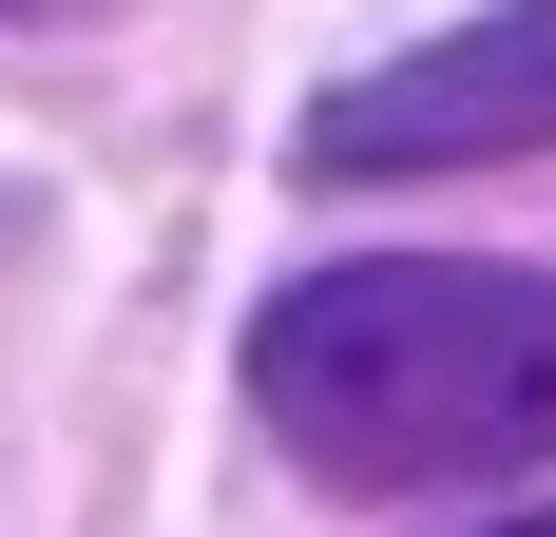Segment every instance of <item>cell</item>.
<instances>
[{"instance_id": "cell-5", "label": "cell", "mask_w": 556, "mask_h": 537, "mask_svg": "<svg viewBox=\"0 0 556 537\" xmlns=\"http://www.w3.org/2000/svg\"><path fill=\"white\" fill-rule=\"evenodd\" d=\"M518 537H556V519H518Z\"/></svg>"}, {"instance_id": "cell-2", "label": "cell", "mask_w": 556, "mask_h": 537, "mask_svg": "<svg viewBox=\"0 0 556 537\" xmlns=\"http://www.w3.org/2000/svg\"><path fill=\"white\" fill-rule=\"evenodd\" d=\"M556 135V0H500L460 39H403L307 97V173H480Z\"/></svg>"}, {"instance_id": "cell-4", "label": "cell", "mask_w": 556, "mask_h": 537, "mask_svg": "<svg viewBox=\"0 0 556 537\" xmlns=\"http://www.w3.org/2000/svg\"><path fill=\"white\" fill-rule=\"evenodd\" d=\"M0 20H58V0H0Z\"/></svg>"}, {"instance_id": "cell-1", "label": "cell", "mask_w": 556, "mask_h": 537, "mask_svg": "<svg viewBox=\"0 0 556 537\" xmlns=\"http://www.w3.org/2000/svg\"><path fill=\"white\" fill-rule=\"evenodd\" d=\"M250 403L307 480L345 499H460L556 461V268L500 250H403V268H307L250 326Z\"/></svg>"}, {"instance_id": "cell-3", "label": "cell", "mask_w": 556, "mask_h": 537, "mask_svg": "<svg viewBox=\"0 0 556 537\" xmlns=\"http://www.w3.org/2000/svg\"><path fill=\"white\" fill-rule=\"evenodd\" d=\"M0 250H20V192H0Z\"/></svg>"}]
</instances>
